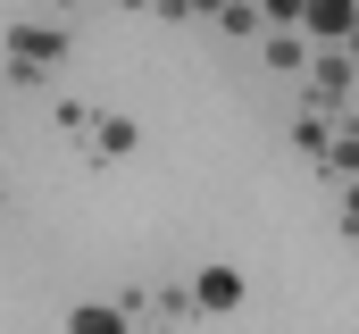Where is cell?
Segmentation results:
<instances>
[{
	"mask_svg": "<svg viewBox=\"0 0 359 334\" xmlns=\"http://www.w3.org/2000/svg\"><path fill=\"white\" fill-rule=\"evenodd\" d=\"M67 51H76V34L50 25V17H17V25H8V67H17V76H50Z\"/></svg>",
	"mask_w": 359,
	"mask_h": 334,
	"instance_id": "6da1fadb",
	"label": "cell"
},
{
	"mask_svg": "<svg viewBox=\"0 0 359 334\" xmlns=\"http://www.w3.org/2000/svg\"><path fill=\"white\" fill-rule=\"evenodd\" d=\"M301 84H309V109H351V92H359V59H351V51H318Z\"/></svg>",
	"mask_w": 359,
	"mask_h": 334,
	"instance_id": "7a4b0ae2",
	"label": "cell"
},
{
	"mask_svg": "<svg viewBox=\"0 0 359 334\" xmlns=\"http://www.w3.org/2000/svg\"><path fill=\"white\" fill-rule=\"evenodd\" d=\"M309 51H351V25H359V0H309Z\"/></svg>",
	"mask_w": 359,
	"mask_h": 334,
	"instance_id": "3957f363",
	"label": "cell"
},
{
	"mask_svg": "<svg viewBox=\"0 0 359 334\" xmlns=\"http://www.w3.org/2000/svg\"><path fill=\"white\" fill-rule=\"evenodd\" d=\"M192 309H201V318L243 309V267H201V276H192Z\"/></svg>",
	"mask_w": 359,
	"mask_h": 334,
	"instance_id": "277c9868",
	"label": "cell"
},
{
	"mask_svg": "<svg viewBox=\"0 0 359 334\" xmlns=\"http://www.w3.org/2000/svg\"><path fill=\"white\" fill-rule=\"evenodd\" d=\"M343 126H351V117H343V109H309V100H301V117H292V142H301V151H309V159H326V151H334V134H343Z\"/></svg>",
	"mask_w": 359,
	"mask_h": 334,
	"instance_id": "5b68a950",
	"label": "cell"
},
{
	"mask_svg": "<svg viewBox=\"0 0 359 334\" xmlns=\"http://www.w3.org/2000/svg\"><path fill=\"white\" fill-rule=\"evenodd\" d=\"M134 151H142V126L109 109V117H100V134H92V159H100V167H117V159H134Z\"/></svg>",
	"mask_w": 359,
	"mask_h": 334,
	"instance_id": "8992f818",
	"label": "cell"
},
{
	"mask_svg": "<svg viewBox=\"0 0 359 334\" xmlns=\"http://www.w3.org/2000/svg\"><path fill=\"white\" fill-rule=\"evenodd\" d=\"M67 334H134V318H126L117 301H76V309H67Z\"/></svg>",
	"mask_w": 359,
	"mask_h": 334,
	"instance_id": "52a82bcc",
	"label": "cell"
},
{
	"mask_svg": "<svg viewBox=\"0 0 359 334\" xmlns=\"http://www.w3.org/2000/svg\"><path fill=\"white\" fill-rule=\"evenodd\" d=\"M259 59H268L276 76H309V59H318V51H309L301 34H268V42H259Z\"/></svg>",
	"mask_w": 359,
	"mask_h": 334,
	"instance_id": "ba28073f",
	"label": "cell"
},
{
	"mask_svg": "<svg viewBox=\"0 0 359 334\" xmlns=\"http://www.w3.org/2000/svg\"><path fill=\"white\" fill-rule=\"evenodd\" d=\"M100 117H109V109H92V100H50V126H59L67 142H92V134H100Z\"/></svg>",
	"mask_w": 359,
	"mask_h": 334,
	"instance_id": "9c48e42d",
	"label": "cell"
},
{
	"mask_svg": "<svg viewBox=\"0 0 359 334\" xmlns=\"http://www.w3.org/2000/svg\"><path fill=\"white\" fill-rule=\"evenodd\" d=\"M209 25L217 34H268V8L259 0H226V8H209Z\"/></svg>",
	"mask_w": 359,
	"mask_h": 334,
	"instance_id": "30bf717a",
	"label": "cell"
},
{
	"mask_svg": "<svg viewBox=\"0 0 359 334\" xmlns=\"http://www.w3.org/2000/svg\"><path fill=\"white\" fill-rule=\"evenodd\" d=\"M326 167H334L343 184H359V126H343V134H334V151H326Z\"/></svg>",
	"mask_w": 359,
	"mask_h": 334,
	"instance_id": "8fae6325",
	"label": "cell"
},
{
	"mask_svg": "<svg viewBox=\"0 0 359 334\" xmlns=\"http://www.w3.org/2000/svg\"><path fill=\"white\" fill-rule=\"evenodd\" d=\"M343 234L359 243V184H343Z\"/></svg>",
	"mask_w": 359,
	"mask_h": 334,
	"instance_id": "7c38bea8",
	"label": "cell"
},
{
	"mask_svg": "<svg viewBox=\"0 0 359 334\" xmlns=\"http://www.w3.org/2000/svg\"><path fill=\"white\" fill-rule=\"evenodd\" d=\"M351 59H359V25H351Z\"/></svg>",
	"mask_w": 359,
	"mask_h": 334,
	"instance_id": "4fadbf2b",
	"label": "cell"
}]
</instances>
